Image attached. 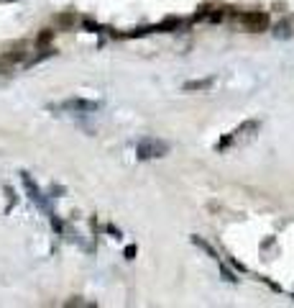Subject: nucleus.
<instances>
[{
  "mask_svg": "<svg viewBox=\"0 0 294 308\" xmlns=\"http://www.w3.org/2000/svg\"><path fill=\"white\" fill-rule=\"evenodd\" d=\"M258 128H261V121L251 118V121H243L238 128H233L230 134H225L218 144H215V151H225V149H230L233 144H240L246 139H251L254 134H258Z\"/></svg>",
  "mask_w": 294,
  "mask_h": 308,
  "instance_id": "obj_1",
  "label": "nucleus"
},
{
  "mask_svg": "<svg viewBox=\"0 0 294 308\" xmlns=\"http://www.w3.org/2000/svg\"><path fill=\"white\" fill-rule=\"evenodd\" d=\"M169 141L164 139H154V136H144L138 139V144H136V157H138L141 162H148V160H162L169 154Z\"/></svg>",
  "mask_w": 294,
  "mask_h": 308,
  "instance_id": "obj_2",
  "label": "nucleus"
},
{
  "mask_svg": "<svg viewBox=\"0 0 294 308\" xmlns=\"http://www.w3.org/2000/svg\"><path fill=\"white\" fill-rule=\"evenodd\" d=\"M49 111H59V113H95L100 111L98 100H87V98H66L62 103H52Z\"/></svg>",
  "mask_w": 294,
  "mask_h": 308,
  "instance_id": "obj_3",
  "label": "nucleus"
},
{
  "mask_svg": "<svg viewBox=\"0 0 294 308\" xmlns=\"http://www.w3.org/2000/svg\"><path fill=\"white\" fill-rule=\"evenodd\" d=\"M238 18L246 26V31H266L268 29V13H264V11H248V13H240Z\"/></svg>",
  "mask_w": 294,
  "mask_h": 308,
  "instance_id": "obj_4",
  "label": "nucleus"
},
{
  "mask_svg": "<svg viewBox=\"0 0 294 308\" xmlns=\"http://www.w3.org/2000/svg\"><path fill=\"white\" fill-rule=\"evenodd\" d=\"M20 180H24V188L28 190V198H31V201H34V203H38V208L46 211V201H44V195H41L38 185L31 180V175H28V172H20Z\"/></svg>",
  "mask_w": 294,
  "mask_h": 308,
  "instance_id": "obj_5",
  "label": "nucleus"
},
{
  "mask_svg": "<svg viewBox=\"0 0 294 308\" xmlns=\"http://www.w3.org/2000/svg\"><path fill=\"white\" fill-rule=\"evenodd\" d=\"M215 85V77H205V80H190L184 82V90L192 93V90H210V87Z\"/></svg>",
  "mask_w": 294,
  "mask_h": 308,
  "instance_id": "obj_6",
  "label": "nucleus"
},
{
  "mask_svg": "<svg viewBox=\"0 0 294 308\" xmlns=\"http://www.w3.org/2000/svg\"><path fill=\"white\" fill-rule=\"evenodd\" d=\"M74 21H77V16H74V13H59V16L54 18V24H56V26H62V29H72V26H74Z\"/></svg>",
  "mask_w": 294,
  "mask_h": 308,
  "instance_id": "obj_7",
  "label": "nucleus"
},
{
  "mask_svg": "<svg viewBox=\"0 0 294 308\" xmlns=\"http://www.w3.org/2000/svg\"><path fill=\"white\" fill-rule=\"evenodd\" d=\"M179 26H182V21L179 18H174V16H169V18H164L159 26H156V31H176Z\"/></svg>",
  "mask_w": 294,
  "mask_h": 308,
  "instance_id": "obj_8",
  "label": "nucleus"
},
{
  "mask_svg": "<svg viewBox=\"0 0 294 308\" xmlns=\"http://www.w3.org/2000/svg\"><path fill=\"white\" fill-rule=\"evenodd\" d=\"M13 59H10V54L6 52V54H0V75H6V72H10V67H13Z\"/></svg>",
  "mask_w": 294,
  "mask_h": 308,
  "instance_id": "obj_9",
  "label": "nucleus"
},
{
  "mask_svg": "<svg viewBox=\"0 0 294 308\" xmlns=\"http://www.w3.org/2000/svg\"><path fill=\"white\" fill-rule=\"evenodd\" d=\"M192 241H194V244H197V247H202V249H205V252H208V254H210L212 259H218V252H215V249H212V247L208 244V241H205V239H200V236H192Z\"/></svg>",
  "mask_w": 294,
  "mask_h": 308,
  "instance_id": "obj_10",
  "label": "nucleus"
},
{
  "mask_svg": "<svg viewBox=\"0 0 294 308\" xmlns=\"http://www.w3.org/2000/svg\"><path fill=\"white\" fill-rule=\"evenodd\" d=\"M54 39V31L52 29H44L41 34H38V39H36V44H38V47H46V44Z\"/></svg>",
  "mask_w": 294,
  "mask_h": 308,
  "instance_id": "obj_11",
  "label": "nucleus"
},
{
  "mask_svg": "<svg viewBox=\"0 0 294 308\" xmlns=\"http://www.w3.org/2000/svg\"><path fill=\"white\" fill-rule=\"evenodd\" d=\"M274 34H276V36H282V39H289V36H292V26H289V21H284V24H279Z\"/></svg>",
  "mask_w": 294,
  "mask_h": 308,
  "instance_id": "obj_12",
  "label": "nucleus"
},
{
  "mask_svg": "<svg viewBox=\"0 0 294 308\" xmlns=\"http://www.w3.org/2000/svg\"><path fill=\"white\" fill-rule=\"evenodd\" d=\"M222 275H225V280H230V282H236V280H238V277H236V275H233L228 267H222Z\"/></svg>",
  "mask_w": 294,
  "mask_h": 308,
  "instance_id": "obj_13",
  "label": "nucleus"
},
{
  "mask_svg": "<svg viewBox=\"0 0 294 308\" xmlns=\"http://www.w3.org/2000/svg\"><path fill=\"white\" fill-rule=\"evenodd\" d=\"M133 254H136V247H128V249H126V257L133 259Z\"/></svg>",
  "mask_w": 294,
  "mask_h": 308,
  "instance_id": "obj_14",
  "label": "nucleus"
}]
</instances>
